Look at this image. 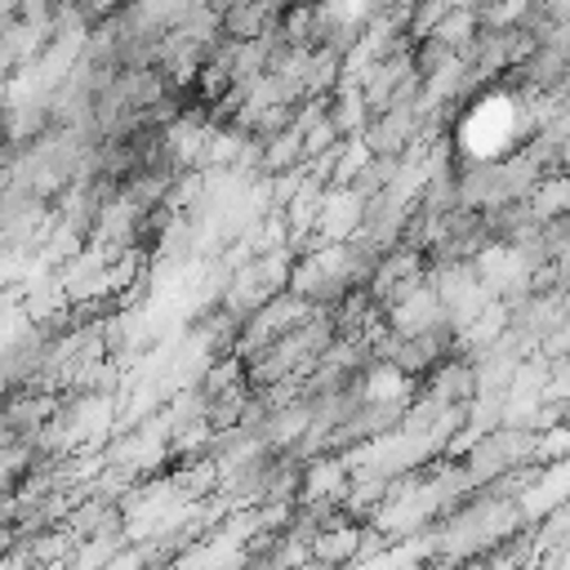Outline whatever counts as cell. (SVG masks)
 <instances>
[{"instance_id": "cell-1", "label": "cell", "mask_w": 570, "mask_h": 570, "mask_svg": "<svg viewBox=\"0 0 570 570\" xmlns=\"http://www.w3.org/2000/svg\"><path fill=\"white\" fill-rule=\"evenodd\" d=\"M347 463L343 454H312V459H298V490H294V503L307 508V503H338L343 490H347Z\"/></svg>"}, {"instance_id": "cell-2", "label": "cell", "mask_w": 570, "mask_h": 570, "mask_svg": "<svg viewBox=\"0 0 570 570\" xmlns=\"http://www.w3.org/2000/svg\"><path fill=\"white\" fill-rule=\"evenodd\" d=\"M356 534H361L356 521L316 530V534L307 539V557H312V566H316V570H347V566L356 561Z\"/></svg>"}, {"instance_id": "cell-3", "label": "cell", "mask_w": 570, "mask_h": 570, "mask_svg": "<svg viewBox=\"0 0 570 570\" xmlns=\"http://www.w3.org/2000/svg\"><path fill=\"white\" fill-rule=\"evenodd\" d=\"M98 570H147V561H142V548L138 543H120Z\"/></svg>"}]
</instances>
